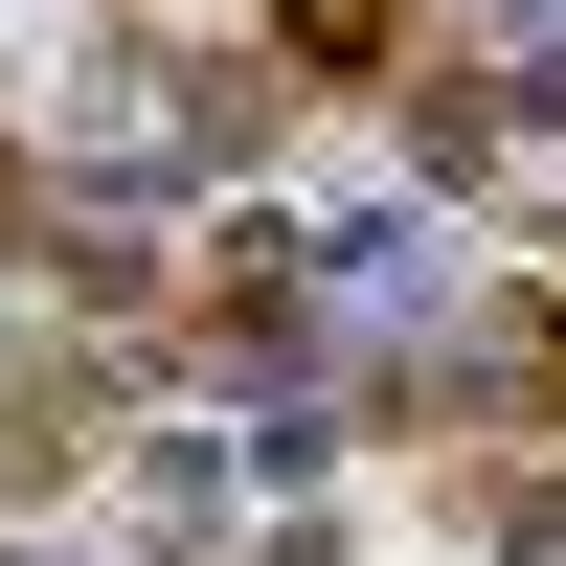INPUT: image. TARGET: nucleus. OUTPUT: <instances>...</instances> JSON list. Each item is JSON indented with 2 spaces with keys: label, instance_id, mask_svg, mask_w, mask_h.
I'll list each match as a JSON object with an SVG mask.
<instances>
[{
  "label": "nucleus",
  "instance_id": "obj_1",
  "mask_svg": "<svg viewBox=\"0 0 566 566\" xmlns=\"http://www.w3.org/2000/svg\"><path fill=\"white\" fill-rule=\"evenodd\" d=\"M408 0H272V69H386Z\"/></svg>",
  "mask_w": 566,
  "mask_h": 566
},
{
  "label": "nucleus",
  "instance_id": "obj_2",
  "mask_svg": "<svg viewBox=\"0 0 566 566\" xmlns=\"http://www.w3.org/2000/svg\"><path fill=\"white\" fill-rule=\"evenodd\" d=\"M476 522H499V566H566V453H499Z\"/></svg>",
  "mask_w": 566,
  "mask_h": 566
}]
</instances>
